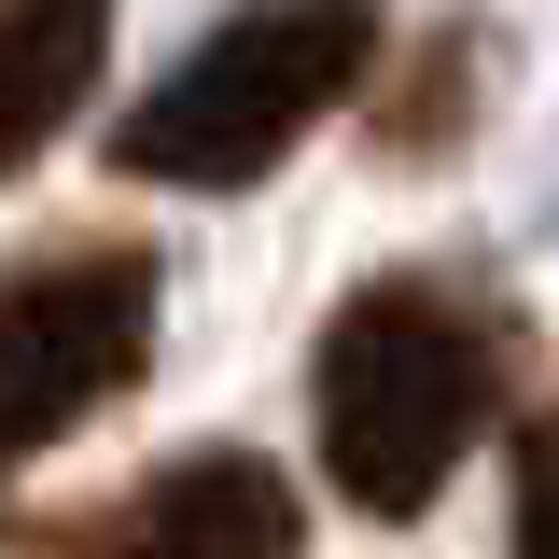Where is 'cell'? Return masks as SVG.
Returning a JSON list of instances; mask_svg holds the SVG:
<instances>
[{
    "instance_id": "6da1fadb",
    "label": "cell",
    "mask_w": 559,
    "mask_h": 559,
    "mask_svg": "<svg viewBox=\"0 0 559 559\" xmlns=\"http://www.w3.org/2000/svg\"><path fill=\"white\" fill-rule=\"evenodd\" d=\"M503 378H518V322L489 308L476 280H433V266L364 280L322 322V364H308L322 476L364 518H433V489L462 476V448L489 433Z\"/></svg>"
},
{
    "instance_id": "7a4b0ae2",
    "label": "cell",
    "mask_w": 559,
    "mask_h": 559,
    "mask_svg": "<svg viewBox=\"0 0 559 559\" xmlns=\"http://www.w3.org/2000/svg\"><path fill=\"white\" fill-rule=\"evenodd\" d=\"M364 70H378V0H252V14H224L168 84L127 98L112 168H127V182H182V197L266 182L322 112L364 98Z\"/></svg>"
},
{
    "instance_id": "3957f363",
    "label": "cell",
    "mask_w": 559,
    "mask_h": 559,
    "mask_svg": "<svg viewBox=\"0 0 559 559\" xmlns=\"http://www.w3.org/2000/svg\"><path fill=\"white\" fill-rule=\"evenodd\" d=\"M154 364V252L140 238H57L0 266V476L70 448L98 406H127Z\"/></svg>"
},
{
    "instance_id": "5b68a950",
    "label": "cell",
    "mask_w": 559,
    "mask_h": 559,
    "mask_svg": "<svg viewBox=\"0 0 559 559\" xmlns=\"http://www.w3.org/2000/svg\"><path fill=\"white\" fill-rule=\"evenodd\" d=\"M98 70H112V0H0V182L28 154H57Z\"/></svg>"
},
{
    "instance_id": "52a82bcc",
    "label": "cell",
    "mask_w": 559,
    "mask_h": 559,
    "mask_svg": "<svg viewBox=\"0 0 559 559\" xmlns=\"http://www.w3.org/2000/svg\"><path fill=\"white\" fill-rule=\"evenodd\" d=\"M503 559H559V406L518 433V518H503Z\"/></svg>"
},
{
    "instance_id": "8992f818",
    "label": "cell",
    "mask_w": 559,
    "mask_h": 559,
    "mask_svg": "<svg viewBox=\"0 0 559 559\" xmlns=\"http://www.w3.org/2000/svg\"><path fill=\"white\" fill-rule=\"evenodd\" d=\"M476 28H448V43H433V57H419V84L406 98H378V140H392V154H433V140L462 127V112H476Z\"/></svg>"
},
{
    "instance_id": "277c9868",
    "label": "cell",
    "mask_w": 559,
    "mask_h": 559,
    "mask_svg": "<svg viewBox=\"0 0 559 559\" xmlns=\"http://www.w3.org/2000/svg\"><path fill=\"white\" fill-rule=\"evenodd\" d=\"M57 559H294V476L252 448H182L98 518H70Z\"/></svg>"
}]
</instances>
